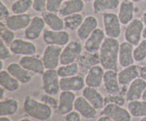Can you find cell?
<instances>
[{
    "mask_svg": "<svg viewBox=\"0 0 146 121\" xmlns=\"http://www.w3.org/2000/svg\"><path fill=\"white\" fill-rule=\"evenodd\" d=\"M120 43L116 38L106 37L99 50V62L106 70L118 69Z\"/></svg>",
    "mask_w": 146,
    "mask_h": 121,
    "instance_id": "cell-1",
    "label": "cell"
},
{
    "mask_svg": "<svg viewBox=\"0 0 146 121\" xmlns=\"http://www.w3.org/2000/svg\"><path fill=\"white\" fill-rule=\"evenodd\" d=\"M24 112L32 118L39 121L49 120L53 115V109L41 101H38L31 96H25L23 103Z\"/></svg>",
    "mask_w": 146,
    "mask_h": 121,
    "instance_id": "cell-2",
    "label": "cell"
},
{
    "mask_svg": "<svg viewBox=\"0 0 146 121\" xmlns=\"http://www.w3.org/2000/svg\"><path fill=\"white\" fill-rule=\"evenodd\" d=\"M42 89L44 93L51 96L59 94L60 77L57 69H46L42 75Z\"/></svg>",
    "mask_w": 146,
    "mask_h": 121,
    "instance_id": "cell-3",
    "label": "cell"
},
{
    "mask_svg": "<svg viewBox=\"0 0 146 121\" xmlns=\"http://www.w3.org/2000/svg\"><path fill=\"white\" fill-rule=\"evenodd\" d=\"M144 25L141 18H133L125 27L124 38L125 41L132 44L133 46H137L143 38Z\"/></svg>",
    "mask_w": 146,
    "mask_h": 121,
    "instance_id": "cell-4",
    "label": "cell"
},
{
    "mask_svg": "<svg viewBox=\"0 0 146 121\" xmlns=\"http://www.w3.org/2000/svg\"><path fill=\"white\" fill-rule=\"evenodd\" d=\"M104 32L108 38H118L121 34V23L118 14L113 12L104 13L103 15Z\"/></svg>",
    "mask_w": 146,
    "mask_h": 121,
    "instance_id": "cell-5",
    "label": "cell"
},
{
    "mask_svg": "<svg viewBox=\"0 0 146 121\" xmlns=\"http://www.w3.org/2000/svg\"><path fill=\"white\" fill-rule=\"evenodd\" d=\"M62 48L57 45H48L44 49L41 60L46 69H56L60 65Z\"/></svg>",
    "mask_w": 146,
    "mask_h": 121,
    "instance_id": "cell-6",
    "label": "cell"
},
{
    "mask_svg": "<svg viewBox=\"0 0 146 121\" xmlns=\"http://www.w3.org/2000/svg\"><path fill=\"white\" fill-rule=\"evenodd\" d=\"M82 50L83 46L81 43L76 41H70L62 50L60 58L61 65H69L75 62L76 60L81 55Z\"/></svg>",
    "mask_w": 146,
    "mask_h": 121,
    "instance_id": "cell-7",
    "label": "cell"
},
{
    "mask_svg": "<svg viewBox=\"0 0 146 121\" xmlns=\"http://www.w3.org/2000/svg\"><path fill=\"white\" fill-rule=\"evenodd\" d=\"M43 41L47 45L65 46L70 42V34L68 31H54L51 29L44 30L43 33Z\"/></svg>",
    "mask_w": 146,
    "mask_h": 121,
    "instance_id": "cell-8",
    "label": "cell"
},
{
    "mask_svg": "<svg viewBox=\"0 0 146 121\" xmlns=\"http://www.w3.org/2000/svg\"><path fill=\"white\" fill-rule=\"evenodd\" d=\"M101 115L108 116L113 121H131L132 120V116L128 109L113 103L106 105L102 109Z\"/></svg>",
    "mask_w": 146,
    "mask_h": 121,
    "instance_id": "cell-9",
    "label": "cell"
},
{
    "mask_svg": "<svg viewBox=\"0 0 146 121\" xmlns=\"http://www.w3.org/2000/svg\"><path fill=\"white\" fill-rule=\"evenodd\" d=\"M12 54L21 56L36 55L37 51L35 44L29 40H24L21 38H15L14 41L9 45Z\"/></svg>",
    "mask_w": 146,
    "mask_h": 121,
    "instance_id": "cell-10",
    "label": "cell"
},
{
    "mask_svg": "<svg viewBox=\"0 0 146 121\" xmlns=\"http://www.w3.org/2000/svg\"><path fill=\"white\" fill-rule=\"evenodd\" d=\"M76 99L75 93L68 91H61L58 96V108L56 113L60 116H66L74 111V103Z\"/></svg>",
    "mask_w": 146,
    "mask_h": 121,
    "instance_id": "cell-11",
    "label": "cell"
},
{
    "mask_svg": "<svg viewBox=\"0 0 146 121\" xmlns=\"http://www.w3.org/2000/svg\"><path fill=\"white\" fill-rule=\"evenodd\" d=\"M104 30L98 28L85 41L84 48L88 53L94 54L100 50L106 38Z\"/></svg>",
    "mask_w": 146,
    "mask_h": 121,
    "instance_id": "cell-12",
    "label": "cell"
},
{
    "mask_svg": "<svg viewBox=\"0 0 146 121\" xmlns=\"http://www.w3.org/2000/svg\"><path fill=\"white\" fill-rule=\"evenodd\" d=\"M46 24L41 16H35L31 18L29 25L24 30V35L29 41H35L44 33Z\"/></svg>",
    "mask_w": 146,
    "mask_h": 121,
    "instance_id": "cell-13",
    "label": "cell"
},
{
    "mask_svg": "<svg viewBox=\"0 0 146 121\" xmlns=\"http://www.w3.org/2000/svg\"><path fill=\"white\" fill-rule=\"evenodd\" d=\"M74 111L78 112L81 117L87 120L96 118L98 110L94 107L83 96H78L74 103Z\"/></svg>",
    "mask_w": 146,
    "mask_h": 121,
    "instance_id": "cell-14",
    "label": "cell"
},
{
    "mask_svg": "<svg viewBox=\"0 0 146 121\" xmlns=\"http://www.w3.org/2000/svg\"><path fill=\"white\" fill-rule=\"evenodd\" d=\"M19 63L34 75H42L46 70L41 58L35 55L22 56L20 58Z\"/></svg>",
    "mask_w": 146,
    "mask_h": 121,
    "instance_id": "cell-15",
    "label": "cell"
},
{
    "mask_svg": "<svg viewBox=\"0 0 146 121\" xmlns=\"http://www.w3.org/2000/svg\"><path fill=\"white\" fill-rule=\"evenodd\" d=\"M104 88L108 94H121V86L119 83L118 73L115 70H106L104 76Z\"/></svg>",
    "mask_w": 146,
    "mask_h": 121,
    "instance_id": "cell-16",
    "label": "cell"
},
{
    "mask_svg": "<svg viewBox=\"0 0 146 121\" xmlns=\"http://www.w3.org/2000/svg\"><path fill=\"white\" fill-rule=\"evenodd\" d=\"M105 71L101 65H95L88 69L85 77L86 86L98 89L102 85Z\"/></svg>",
    "mask_w": 146,
    "mask_h": 121,
    "instance_id": "cell-17",
    "label": "cell"
},
{
    "mask_svg": "<svg viewBox=\"0 0 146 121\" xmlns=\"http://www.w3.org/2000/svg\"><path fill=\"white\" fill-rule=\"evenodd\" d=\"M146 89V82L141 77L131 82L127 88L125 97L127 101H133L142 99L143 94Z\"/></svg>",
    "mask_w": 146,
    "mask_h": 121,
    "instance_id": "cell-18",
    "label": "cell"
},
{
    "mask_svg": "<svg viewBox=\"0 0 146 121\" xmlns=\"http://www.w3.org/2000/svg\"><path fill=\"white\" fill-rule=\"evenodd\" d=\"M31 16L29 14H14L4 21L7 26L13 31L25 30L29 25L31 21Z\"/></svg>",
    "mask_w": 146,
    "mask_h": 121,
    "instance_id": "cell-19",
    "label": "cell"
},
{
    "mask_svg": "<svg viewBox=\"0 0 146 121\" xmlns=\"http://www.w3.org/2000/svg\"><path fill=\"white\" fill-rule=\"evenodd\" d=\"M85 79L81 75L60 78V89L61 91L76 92L83 90L85 88Z\"/></svg>",
    "mask_w": 146,
    "mask_h": 121,
    "instance_id": "cell-20",
    "label": "cell"
},
{
    "mask_svg": "<svg viewBox=\"0 0 146 121\" xmlns=\"http://www.w3.org/2000/svg\"><path fill=\"white\" fill-rule=\"evenodd\" d=\"M98 19L94 16H87L76 31L78 38L81 41H86L96 28H98Z\"/></svg>",
    "mask_w": 146,
    "mask_h": 121,
    "instance_id": "cell-21",
    "label": "cell"
},
{
    "mask_svg": "<svg viewBox=\"0 0 146 121\" xmlns=\"http://www.w3.org/2000/svg\"><path fill=\"white\" fill-rule=\"evenodd\" d=\"M7 70L21 84L29 83L33 79L34 74L23 67L19 63H17V62L10 63L7 66Z\"/></svg>",
    "mask_w": 146,
    "mask_h": 121,
    "instance_id": "cell-22",
    "label": "cell"
},
{
    "mask_svg": "<svg viewBox=\"0 0 146 121\" xmlns=\"http://www.w3.org/2000/svg\"><path fill=\"white\" fill-rule=\"evenodd\" d=\"M140 69L141 67L133 64L121 69L118 73V81L121 86H129L131 82L140 77Z\"/></svg>",
    "mask_w": 146,
    "mask_h": 121,
    "instance_id": "cell-23",
    "label": "cell"
},
{
    "mask_svg": "<svg viewBox=\"0 0 146 121\" xmlns=\"http://www.w3.org/2000/svg\"><path fill=\"white\" fill-rule=\"evenodd\" d=\"M82 96L97 110H102L106 106L105 97L96 88L85 86L82 91Z\"/></svg>",
    "mask_w": 146,
    "mask_h": 121,
    "instance_id": "cell-24",
    "label": "cell"
},
{
    "mask_svg": "<svg viewBox=\"0 0 146 121\" xmlns=\"http://www.w3.org/2000/svg\"><path fill=\"white\" fill-rule=\"evenodd\" d=\"M133 45L130 43L125 41L121 43L119 48L118 62L122 67L131 66L135 62L133 56Z\"/></svg>",
    "mask_w": 146,
    "mask_h": 121,
    "instance_id": "cell-25",
    "label": "cell"
},
{
    "mask_svg": "<svg viewBox=\"0 0 146 121\" xmlns=\"http://www.w3.org/2000/svg\"><path fill=\"white\" fill-rule=\"evenodd\" d=\"M85 8L84 0H65L61 5L58 14L62 18L82 12Z\"/></svg>",
    "mask_w": 146,
    "mask_h": 121,
    "instance_id": "cell-26",
    "label": "cell"
},
{
    "mask_svg": "<svg viewBox=\"0 0 146 121\" xmlns=\"http://www.w3.org/2000/svg\"><path fill=\"white\" fill-rule=\"evenodd\" d=\"M135 5L131 0H123L119 6L118 16L122 25H128L134 18Z\"/></svg>",
    "mask_w": 146,
    "mask_h": 121,
    "instance_id": "cell-27",
    "label": "cell"
},
{
    "mask_svg": "<svg viewBox=\"0 0 146 121\" xmlns=\"http://www.w3.org/2000/svg\"><path fill=\"white\" fill-rule=\"evenodd\" d=\"M41 16L44 20L46 25L51 30L62 31L65 29L64 18L56 13L45 11L41 13Z\"/></svg>",
    "mask_w": 146,
    "mask_h": 121,
    "instance_id": "cell-28",
    "label": "cell"
},
{
    "mask_svg": "<svg viewBox=\"0 0 146 121\" xmlns=\"http://www.w3.org/2000/svg\"><path fill=\"white\" fill-rule=\"evenodd\" d=\"M21 84L10 75L7 70L0 72V86L9 92H15L19 90Z\"/></svg>",
    "mask_w": 146,
    "mask_h": 121,
    "instance_id": "cell-29",
    "label": "cell"
},
{
    "mask_svg": "<svg viewBox=\"0 0 146 121\" xmlns=\"http://www.w3.org/2000/svg\"><path fill=\"white\" fill-rule=\"evenodd\" d=\"M19 109V102L15 99H4L0 101V116L15 115Z\"/></svg>",
    "mask_w": 146,
    "mask_h": 121,
    "instance_id": "cell-30",
    "label": "cell"
},
{
    "mask_svg": "<svg viewBox=\"0 0 146 121\" xmlns=\"http://www.w3.org/2000/svg\"><path fill=\"white\" fill-rule=\"evenodd\" d=\"M120 0H94L93 11L95 14L115 10L120 6Z\"/></svg>",
    "mask_w": 146,
    "mask_h": 121,
    "instance_id": "cell-31",
    "label": "cell"
},
{
    "mask_svg": "<svg viewBox=\"0 0 146 121\" xmlns=\"http://www.w3.org/2000/svg\"><path fill=\"white\" fill-rule=\"evenodd\" d=\"M127 109L129 111L132 117L143 118L146 116V101L137 100L129 101L127 105Z\"/></svg>",
    "mask_w": 146,
    "mask_h": 121,
    "instance_id": "cell-32",
    "label": "cell"
},
{
    "mask_svg": "<svg viewBox=\"0 0 146 121\" xmlns=\"http://www.w3.org/2000/svg\"><path fill=\"white\" fill-rule=\"evenodd\" d=\"M84 19V16L81 13L71 14V15L64 17V21L65 29L69 30V31H76V30L77 31L82 24Z\"/></svg>",
    "mask_w": 146,
    "mask_h": 121,
    "instance_id": "cell-33",
    "label": "cell"
},
{
    "mask_svg": "<svg viewBox=\"0 0 146 121\" xmlns=\"http://www.w3.org/2000/svg\"><path fill=\"white\" fill-rule=\"evenodd\" d=\"M57 72L60 78L76 76V75H78L79 72V66L76 62H74L69 65H61L58 67Z\"/></svg>",
    "mask_w": 146,
    "mask_h": 121,
    "instance_id": "cell-34",
    "label": "cell"
},
{
    "mask_svg": "<svg viewBox=\"0 0 146 121\" xmlns=\"http://www.w3.org/2000/svg\"><path fill=\"white\" fill-rule=\"evenodd\" d=\"M32 7L33 0H17L11 4V11L14 14H27Z\"/></svg>",
    "mask_w": 146,
    "mask_h": 121,
    "instance_id": "cell-35",
    "label": "cell"
},
{
    "mask_svg": "<svg viewBox=\"0 0 146 121\" xmlns=\"http://www.w3.org/2000/svg\"><path fill=\"white\" fill-rule=\"evenodd\" d=\"M0 38L4 43L9 45L15 39L14 31L9 29L3 21L0 22Z\"/></svg>",
    "mask_w": 146,
    "mask_h": 121,
    "instance_id": "cell-36",
    "label": "cell"
},
{
    "mask_svg": "<svg viewBox=\"0 0 146 121\" xmlns=\"http://www.w3.org/2000/svg\"><path fill=\"white\" fill-rule=\"evenodd\" d=\"M133 56L135 62H143L146 58V39L140 42L135 48H134Z\"/></svg>",
    "mask_w": 146,
    "mask_h": 121,
    "instance_id": "cell-37",
    "label": "cell"
},
{
    "mask_svg": "<svg viewBox=\"0 0 146 121\" xmlns=\"http://www.w3.org/2000/svg\"><path fill=\"white\" fill-rule=\"evenodd\" d=\"M127 100L125 96L121 94H108V96L105 97L106 105L108 104V103H113V104L123 106L125 104V102Z\"/></svg>",
    "mask_w": 146,
    "mask_h": 121,
    "instance_id": "cell-38",
    "label": "cell"
},
{
    "mask_svg": "<svg viewBox=\"0 0 146 121\" xmlns=\"http://www.w3.org/2000/svg\"><path fill=\"white\" fill-rule=\"evenodd\" d=\"M41 101L49 106L54 111H56L58 108V99H57L54 96H51V95L44 93V94L41 95Z\"/></svg>",
    "mask_w": 146,
    "mask_h": 121,
    "instance_id": "cell-39",
    "label": "cell"
},
{
    "mask_svg": "<svg viewBox=\"0 0 146 121\" xmlns=\"http://www.w3.org/2000/svg\"><path fill=\"white\" fill-rule=\"evenodd\" d=\"M64 0H47L46 11L52 13H58Z\"/></svg>",
    "mask_w": 146,
    "mask_h": 121,
    "instance_id": "cell-40",
    "label": "cell"
},
{
    "mask_svg": "<svg viewBox=\"0 0 146 121\" xmlns=\"http://www.w3.org/2000/svg\"><path fill=\"white\" fill-rule=\"evenodd\" d=\"M11 51L10 50L9 48L7 47V45L4 43L2 41H0V60H6L11 58Z\"/></svg>",
    "mask_w": 146,
    "mask_h": 121,
    "instance_id": "cell-41",
    "label": "cell"
},
{
    "mask_svg": "<svg viewBox=\"0 0 146 121\" xmlns=\"http://www.w3.org/2000/svg\"><path fill=\"white\" fill-rule=\"evenodd\" d=\"M47 0H33V9L37 12H44L46 11Z\"/></svg>",
    "mask_w": 146,
    "mask_h": 121,
    "instance_id": "cell-42",
    "label": "cell"
},
{
    "mask_svg": "<svg viewBox=\"0 0 146 121\" xmlns=\"http://www.w3.org/2000/svg\"><path fill=\"white\" fill-rule=\"evenodd\" d=\"M10 16L9 10L2 1H0V21H5Z\"/></svg>",
    "mask_w": 146,
    "mask_h": 121,
    "instance_id": "cell-43",
    "label": "cell"
},
{
    "mask_svg": "<svg viewBox=\"0 0 146 121\" xmlns=\"http://www.w3.org/2000/svg\"><path fill=\"white\" fill-rule=\"evenodd\" d=\"M64 116V121H81V116L76 111H73Z\"/></svg>",
    "mask_w": 146,
    "mask_h": 121,
    "instance_id": "cell-44",
    "label": "cell"
},
{
    "mask_svg": "<svg viewBox=\"0 0 146 121\" xmlns=\"http://www.w3.org/2000/svg\"><path fill=\"white\" fill-rule=\"evenodd\" d=\"M140 77L142 78L143 80L146 82V66L145 65H143L141 67L140 69Z\"/></svg>",
    "mask_w": 146,
    "mask_h": 121,
    "instance_id": "cell-45",
    "label": "cell"
},
{
    "mask_svg": "<svg viewBox=\"0 0 146 121\" xmlns=\"http://www.w3.org/2000/svg\"><path fill=\"white\" fill-rule=\"evenodd\" d=\"M96 121H113V120L112 119L110 118L109 117H108V116L102 115V116H101L98 119H97Z\"/></svg>",
    "mask_w": 146,
    "mask_h": 121,
    "instance_id": "cell-46",
    "label": "cell"
},
{
    "mask_svg": "<svg viewBox=\"0 0 146 121\" xmlns=\"http://www.w3.org/2000/svg\"><path fill=\"white\" fill-rule=\"evenodd\" d=\"M6 89H4L3 87H0V100H3L4 99L6 96Z\"/></svg>",
    "mask_w": 146,
    "mask_h": 121,
    "instance_id": "cell-47",
    "label": "cell"
},
{
    "mask_svg": "<svg viewBox=\"0 0 146 121\" xmlns=\"http://www.w3.org/2000/svg\"><path fill=\"white\" fill-rule=\"evenodd\" d=\"M141 20H142L143 22L144 25L146 26V11L142 14V16H141Z\"/></svg>",
    "mask_w": 146,
    "mask_h": 121,
    "instance_id": "cell-48",
    "label": "cell"
},
{
    "mask_svg": "<svg viewBox=\"0 0 146 121\" xmlns=\"http://www.w3.org/2000/svg\"><path fill=\"white\" fill-rule=\"evenodd\" d=\"M0 121H12L8 116H0Z\"/></svg>",
    "mask_w": 146,
    "mask_h": 121,
    "instance_id": "cell-49",
    "label": "cell"
},
{
    "mask_svg": "<svg viewBox=\"0 0 146 121\" xmlns=\"http://www.w3.org/2000/svg\"><path fill=\"white\" fill-rule=\"evenodd\" d=\"M143 38L144 39H146V26H145V28H144L143 33Z\"/></svg>",
    "mask_w": 146,
    "mask_h": 121,
    "instance_id": "cell-50",
    "label": "cell"
},
{
    "mask_svg": "<svg viewBox=\"0 0 146 121\" xmlns=\"http://www.w3.org/2000/svg\"><path fill=\"white\" fill-rule=\"evenodd\" d=\"M19 121H33L30 118H21L20 119Z\"/></svg>",
    "mask_w": 146,
    "mask_h": 121,
    "instance_id": "cell-51",
    "label": "cell"
},
{
    "mask_svg": "<svg viewBox=\"0 0 146 121\" xmlns=\"http://www.w3.org/2000/svg\"><path fill=\"white\" fill-rule=\"evenodd\" d=\"M0 65H1V67H0V69L1 70H3V67H4V60H0Z\"/></svg>",
    "mask_w": 146,
    "mask_h": 121,
    "instance_id": "cell-52",
    "label": "cell"
},
{
    "mask_svg": "<svg viewBox=\"0 0 146 121\" xmlns=\"http://www.w3.org/2000/svg\"><path fill=\"white\" fill-rule=\"evenodd\" d=\"M142 99H143V100H144V101H146V89H145V92H144L143 94Z\"/></svg>",
    "mask_w": 146,
    "mask_h": 121,
    "instance_id": "cell-53",
    "label": "cell"
},
{
    "mask_svg": "<svg viewBox=\"0 0 146 121\" xmlns=\"http://www.w3.org/2000/svg\"><path fill=\"white\" fill-rule=\"evenodd\" d=\"M132 1H133L134 3H138V2H141V1H144V0H131Z\"/></svg>",
    "mask_w": 146,
    "mask_h": 121,
    "instance_id": "cell-54",
    "label": "cell"
},
{
    "mask_svg": "<svg viewBox=\"0 0 146 121\" xmlns=\"http://www.w3.org/2000/svg\"><path fill=\"white\" fill-rule=\"evenodd\" d=\"M140 121H146V116H145V117L141 118V120H140Z\"/></svg>",
    "mask_w": 146,
    "mask_h": 121,
    "instance_id": "cell-55",
    "label": "cell"
},
{
    "mask_svg": "<svg viewBox=\"0 0 146 121\" xmlns=\"http://www.w3.org/2000/svg\"><path fill=\"white\" fill-rule=\"evenodd\" d=\"M84 2H91V1H94V0H84Z\"/></svg>",
    "mask_w": 146,
    "mask_h": 121,
    "instance_id": "cell-56",
    "label": "cell"
},
{
    "mask_svg": "<svg viewBox=\"0 0 146 121\" xmlns=\"http://www.w3.org/2000/svg\"><path fill=\"white\" fill-rule=\"evenodd\" d=\"M143 62V65H145V66H146V58H145V60H144Z\"/></svg>",
    "mask_w": 146,
    "mask_h": 121,
    "instance_id": "cell-57",
    "label": "cell"
},
{
    "mask_svg": "<svg viewBox=\"0 0 146 121\" xmlns=\"http://www.w3.org/2000/svg\"><path fill=\"white\" fill-rule=\"evenodd\" d=\"M9 1H11V2H14V1H17V0H9Z\"/></svg>",
    "mask_w": 146,
    "mask_h": 121,
    "instance_id": "cell-58",
    "label": "cell"
}]
</instances>
